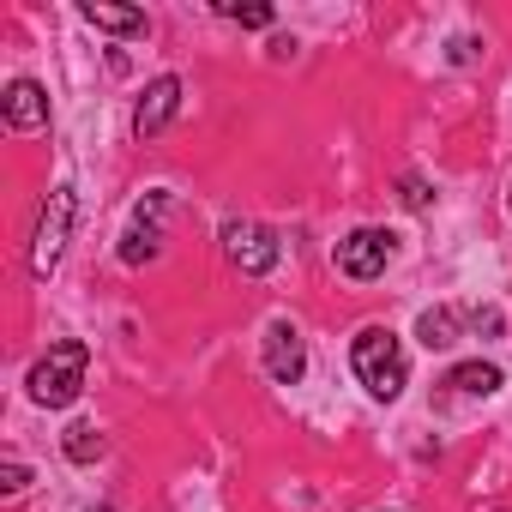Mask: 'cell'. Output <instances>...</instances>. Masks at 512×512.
Listing matches in <instances>:
<instances>
[{"label": "cell", "mask_w": 512, "mask_h": 512, "mask_svg": "<svg viewBox=\"0 0 512 512\" xmlns=\"http://www.w3.org/2000/svg\"><path fill=\"white\" fill-rule=\"evenodd\" d=\"M350 362H356V380L374 392V398H398L404 392V380H410V362H404V344L386 332V326H362L356 332V350H350Z\"/></svg>", "instance_id": "6da1fadb"}, {"label": "cell", "mask_w": 512, "mask_h": 512, "mask_svg": "<svg viewBox=\"0 0 512 512\" xmlns=\"http://www.w3.org/2000/svg\"><path fill=\"white\" fill-rule=\"evenodd\" d=\"M85 368H91V350H85L79 338L49 344V356L31 368V398H37L43 410H67V404L85 392Z\"/></svg>", "instance_id": "7a4b0ae2"}, {"label": "cell", "mask_w": 512, "mask_h": 512, "mask_svg": "<svg viewBox=\"0 0 512 512\" xmlns=\"http://www.w3.org/2000/svg\"><path fill=\"white\" fill-rule=\"evenodd\" d=\"M223 253H229V266L247 272V278H266L278 266V235L266 223H253V217H229L223 223Z\"/></svg>", "instance_id": "3957f363"}, {"label": "cell", "mask_w": 512, "mask_h": 512, "mask_svg": "<svg viewBox=\"0 0 512 512\" xmlns=\"http://www.w3.org/2000/svg\"><path fill=\"white\" fill-rule=\"evenodd\" d=\"M67 235H73V187H55L43 217H37V235H31V272L49 278L61 266V253H67Z\"/></svg>", "instance_id": "277c9868"}, {"label": "cell", "mask_w": 512, "mask_h": 512, "mask_svg": "<svg viewBox=\"0 0 512 512\" xmlns=\"http://www.w3.org/2000/svg\"><path fill=\"white\" fill-rule=\"evenodd\" d=\"M392 229H350L344 241H338V272L344 278H356V284H374V278H386V266H392Z\"/></svg>", "instance_id": "5b68a950"}, {"label": "cell", "mask_w": 512, "mask_h": 512, "mask_svg": "<svg viewBox=\"0 0 512 512\" xmlns=\"http://www.w3.org/2000/svg\"><path fill=\"white\" fill-rule=\"evenodd\" d=\"M175 115H181V79L163 73V79L145 85V97H139V109H133V133H139V139H157Z\"/></svg>", "instance_id": "8992f818"}, {"label": "cell", "mask_w": 512, "mask_h": 512, "mask_svg": "<svg viewBox=\"0 0 512 512\" xmlns=\"http://www.w3.org/2000/svg\"><path fill=\"white\" fill-rule=\"evenodd\" d=\"M302 368H308V350H302V338H296V326H266V374L278 380V386H296L302 380Z\"/></svg>", "instance_id": "52a82bcc"}, {"label": "cell", "mask_w": 512, "mask_h": 512, "mask_svg": "<svg viewBox=\"0 0 512 512\" xmlns=\"http://www.w3.org/2000/svg\"><path fill=\"white\" fill-rule=\"evenodd\" d=\"M0 109H7V127H19V133L49 127V97H43V85H37V79H13V85H7V97H0Z\"/></svg>", "instance_id": "ba28073f"}, {"label": "cell", "mask_w": 512, "mask_h": 512, "mask_svg": "<svg viewBox=\"0 0 512 512\" xmlns=\"http://www.w3.org/2000/svg\"><path fill=\"white\" fill-rule=\"evenodd\" d=\"M79 19H85V25H97V31H115V37H145V31H151L139 7H115V0H85Z\"/></svg>", "instance_id": "9c48e42d"}, {"label": "cell", "mask_w": 512, "mask_h": 512, "mask_svg": "<svg viewBox=\"0 0 512 512\" xmlns=\"http://www.w3.org/2000/svg\"><path fill=\"white\" fill-rule=\"evenodd\" d=\"M157 211H163V199L139 205V223H133V229H127V241H121V260H127V266H145V260H157V241H163V229H157Z\"/></svg>", "instance_id": "30bf717a"}, {"label": "cell", "mask_w": 512, "mask_h": 512, "mask_svg": "<svg viewBox=\"0 0 512 512\" xmlns=\"http://www.w3.org/2000/svg\"><path fill=\"white\" fill-rule=\"evenodd\" d=\"M464 320H470V314H458V308H428V314L416 320V338H422L428 350H452L458 332H464Z\"/></svg>", "instance_id": "8fae6325"}, {"label": "cell", "mask_w": 512, "mask_h": 512, "mask_svg": "<svg viewBox=\"0 0 512 512\" xmlns=\"http://www.w3.org/2000/svg\"><path fill=\"white\" fill-rule=\"evenodd\" d=\"M446 386H452V392H464V398H488V392H500L506 380H500V368H494V362H458V368L446 374Z\"/></svg>", "instance_id": "7c38bea8"}, {"label": "cell", "mask_w": 512, "mask_h": 512, "mask_svg": "<svg viewBox=\"0 0 512 512\" xmlns=\"http://www.w3.org/2000/svg\"><path fill=\"white\" fill-rule=\"evenodd\" d=\"M61 446H67V458H73V464H91V458H103V434H97L91 422H73Z\"/></svg>", "instance_id": "4fadbf2b"}, {"label": "cell", "mask_w": 512, "mask_h": 512, "mask_svg": "<svg viewBox=\"0 0 512 512\" xmlns=\"http://www.w3.org/2000/svg\"><path fill=\"white\" fill-rule=\"evenodd\" d=\"M217 13L235 19V25H247V31H266L272 25V7H235V0H217Z\"/></svg>", "instance_id": "5bb4252c"}, {"label": "cell", "mask_w": 512, "mask_h": 512, "mask_svg": "<svg viewBox=\"0 0 512 512\" xmlns=\"http://www.w3.org/2000/svg\"><path fill=\"white\" fill-rule=\"evenodd\" d=\"M398 199H404L410 211H428V205H434V193H428L422 175H404V181H398Z\"/></svg>", "instance_id": "9a60e30c"}, {"label": "cell", "mask_w": 512, "mask_h": 512, "mask_svg": "<svg viewBox=\"0 0 512 512\" xmlns=\"http://www.w3.org/2000/svg\"><path fill=\"white\" fill-rule=\"evenodd\" d=\"M25 482H31V470H25L19 458H7V470H0V488H7V494H25Z\"/></svg>", "instance_id": "2e32d148"}, {"label": "cell", "mask_w": 512, "mask_h": 512, "mask_svg": "<svg viewBox=\"0 0 512 512\" xmlns=\"http://www.w3.org/2000/svg\"><path fill=\"white\" fill-rule=\"evenodd\" d=\"M506 205H512V193H506Z\"/></svg>", "instance_id": "e0dca14e"}]
</instances>
